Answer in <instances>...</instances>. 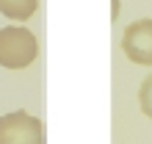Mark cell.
<instances>
[{"label": "cell", "mask_w": 152, "mask_h": 144, "mask_svg": "<svg viewBox=\"0 0 152 144\" xmlns=\"http://www.w3.org/2000/svg\"><path fill=\"white\" fill-rule=\"evenodd\" d=\"M39 8V0H0V14L8 17V20H31Z\"/></svg>", "instance_id": "277c9868"}, {"label": "cell", "mask_w": 152, "mask_h": 144, "mask_svg": "<svg viewBox=\"0 0 152 144\" xmlns=\"http://www.w3.org/2000/svg\"><path fill=\"white\" fill-rule=\"evenodd\" d=\"M138 103H141V111L152 119V75H149L144 83H141V89H138Z\"/></svg>", "instance_id": "5b68a950"}, {"label": "cell", "mask_w": 152, "mask_h": 144, "mask_svg": "<svg viewBox=\"0 0 152 144\" xmlns=\"http://www.w3.org/2000/svg\"><path fill=\"white\" fill-rule=\"evenodd\" d=\"M36 56H39V42L33 31L22 28V25L0 28V67L25 69L36 61Z\"/></svg>", "instance_id": "6da1fadb"}, {"label": "cell", "mask_w": 152, "mask_h": 144, "mask_svg": "<svg viewBox=\"0 0 152 144\" xmlns=\"http://www.w3.org/2000/svg\"><path fill=\"white\" fill-rule=\"evenodd\" d=\"M0 144H44V125L28 111L0 116Z\"/></svg>", "instance_id": "7a4b0ae2"}, {"label": "cell", "mask_w": 152, "mask_h": 144, "mask_svg": "<svg viewBox=\"0 0 152 144\" xmlns=\"http://www.w3.org/2000/svg\"><path fill=\"white\" fill-rule=\"evenodd\" d=\"M122 53L133 64H152V20H136L122 33Z\"/></svg>", "instance_id": "3957f363"}]
</instances>
